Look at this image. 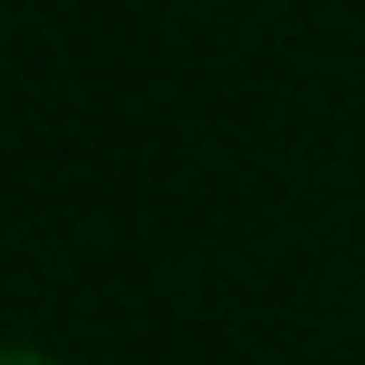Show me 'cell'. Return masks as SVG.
Here are the masks:
<instances>
[{"label":"cell","mask_w":365,"mask_h":365,"mask_svg":"<svg viewBox=\"0 0 365 365\" xmlns=\"http://www.w3.org/2000/svg\"><path fill=\"white\" fill-rule=\"evenodd\" d=\"M0 365H60V358L38 351V343H0Z\"/></svg>","instance_id":"obj_1"}]
</instances>
